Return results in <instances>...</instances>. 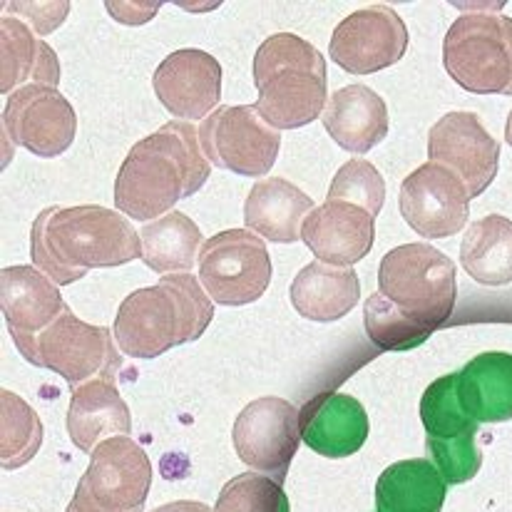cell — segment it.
<instances>
[{"instance_id":"obj_34","label":"cell","mask_w":512,"mask_h":512,"mask_svg":"<svg viewBox=\"0 0 512 512\" xmlns=\"http://www.w3.org/2000/svg\"><path fill=\"white\" fill-rule=\"evenodd\" d=\"M505 140H508V145L512 147V110H510V117H508V125H505Z\"/></svg>"},{"instance_id":"obj_30","label":"cell","mask_w":512,"mask_h":512,"mask_svg":"<svg viewBox=\"0 0 512 512\" xmlns=\"http://www.w3.org/2000/svg\"><path fill=\"white\" fill-rule=\"evenodd\" d=\"M0 406V463L5 470L23 468L43 445V423L23 398L10 391H3Z\"/></svg>"},{"instance_id":"obj_19","label":"cell","mask_w":512,"mask_h":512,"mask_svg":"<svg viewBox=\"0 0 512 512\" xmlns=\"http://www.w3.org/2000/svg\"><path fill=\"white\" fill-rule=\"evenodd\" d=\"M301 239L319 261L334 266L358 264L376 239V217L351 202H331L311 209Z\"/></svg>"},{"instance_id":"obj_9","label":"cell","mask_w":512,"mask_h":512,"mask_svg":"<svg viewBox=\"0 0 512 512\" xmlns=\"http://www.w3.org/2000/svg\"><path fill=\"white\" fill-rule=\"evenodd\" d=\"M117 341L107 326H90L65 309L43 334L35 339L33 366L63 376L70 386H83L95 378L115 381L122 361L117 356Z\"/></svg>"},{"instance_id":"obj_31","label":"cell","mask_w":512,"mask_h":512,"mask_svg":"<svg viewBox=\"0 0 512 512\" xmlns=\"http://www.w3.org/2000/svg\"><path fill=\"white\" fill-rule=\"evenodd\" d=\"M214 512H291V508L279 480L242 473L224 485Z\"/></svg>"},{"instance_id":"obj_24","label":"cell","mask_w":512,"mask_h":512,"mask_svg":"<svg viewBox=\"0 0 512 512\" xmlns=\"http://www.w3.org/2000/svg\"><path fill=\"white\" fill-rule=\"evenodd\" d=\"M289 296L296 314L309 321L329 324L356 309L361 299V279L351 266L311 261L294 276Z\"/></svg>"},{"instance_id":"obj_29","label":"cell","mask_w":512,"mask_h":512,"mask_svg":"<svg viewBox=\"0 0 512 512\" xmlns=\"http://www.w3.org/2000/svg\"><path fill=\"white\" fill-rule=\"evenodd\" d=\"M140 237L142 261L155 274H189V269L199 261L197 252L202 247V232L187 214H165L145 224Z\"/></svg>"},{"instance_id":"obj_5","label":"cell","mask_w":512,"mask_h":512,"mask_svg":"<svg viewBox=\"0 0 512 512\" xmlns=\"http://www.w3.org/2000/svg\"><path fill=\"white\" fill-rule=\"evenodd\" d=\"M256 110L274 130H296L324 115L326 60L309 40L276 33L254 55Z\"/></svg>"},{"instance_id":"obj_28","label":"cell","mask_w":512,"mask_h":512,"mask_svg":"<svg viewBox=\"0 0 512 512\" xmlns=\"http://www.w3.org/2000/svg\"><path fill=\"white\" fill-rule=\"evenodd\" d=\"M460 264L483 286L512 281V222L500 214L478 219L460 244Z\"/></svg>"},{"instance_id":"obj_22","label":"cell","mask_w":512,"mask_h":512,"mask_svg":"<svg viewBox=\"0 0 512 512\" xmlns=\"http://www.w3.org/2000/svg\"><path fill=\"white\" fill-rule=\"evenodd\" d=\"M314 209V199L296 184L281 177L259 179L244 202V222L249 232L276 244L301 239L306 217Z\"/></svg>"},{"instance_id":"obj_16","label":"cell","mask_w":512,"mask_h":512,"mask_svg":"<svg viewBox=\"0 0 512 512\" xmlns=\"http://www.w3.org/2000/svg\"><path fill=\"white\" fill-rule=\"evenodd\" d=\"M428 157L458 174L475 199L498 177L500 142L473 112H448L430 127Z\"/></svg>"},{"instance_id":"obj_26","label":"cell","mask_w":512,"mask_h":512,"mask_svg":"<svg viewBox=\"0 0 512 512\" xmlns=\"http://www.w3.org/2000/svg\"><path fill=\"white\" fill-rule=\"evenodd\" d=\"M0 53H3V83L0 92L13 95L25 85L60 83V63L45 40L35 38L18 18L3 15L0 20Z\"/></svg>"},{"instance_id":"obj_20","label":"cell","mask_w":512,"mask_h":512,"mask_svg":"<svg viewBox=\"0 0 512 512\" xmlns=\"http://www.w3.org/2000/svg\"><path fill=\"white\" fill-rule=\"evenodd\" d=\"M301 440L324 458H348L368 438V416L346 393H321L299 411Z\"/></svg>"},{"instance_id":"obj_11","label":"cell","mask_w":512,"mask_h":512,"mask_svg":"<svg viewBox=\"0 0 512 512\" xmlns=\"http://www.w3.org/2000/svg\"><path fill=\"white\" fill-rule=\"evenodd\" d=\"M199 142L214 167L239 177H266L281 150L279 130L261 117L256 105L217 107L199 125Z\"/></svg>"},{"instance_id":"obj_18","label":"cell","mask_w":512,"mask_h":512,"mask_svg":"<svg viewBox=\"0 0 512 512\" xmlns=\"http://www.w3.org/2000/svg\"><path fill=\"white\" fill-rule=\"evenodd\" d=\"M0 304L10 336L25 358L33 356L35 339L68 309L60 286L38 266H5L0 274Z\"/></svg>"},{"instance_id":"obj_17","label":"cell","mask_w":512,"mask_h":512,"mask_svg":"<svg viewBox=\"0 0 512 512\" xmlns=\"http://www.w3.org/2000/svg\"><path fill=\"white\" fill-rule=\"evenodd\" d=\"M152 87L170 115L204 122L222 100V65L204 50H177L157 65Z\"/></svg>"},{"instance_id":"obj_23","label":"cell","mask_w":512,"mask_h":512,"mask_svg":"<svg viewBox=\"0 0 512 512\" xmlns=\"http://www.w3.org/2000/svg\"><path fill=\"white\" fill-rule=\"evenodd\" d=\"M460 408L478 423H505L512 418V356L488 351L455 373Z\"/></svg>"},{"instance_id":"obj_4","label":"cell","mask_w":512,"mask_h":512,"mask_svg":"<svg viewBox=\"0 0 512 512\" xmlns=\"http://www.w3.org/2000/svg\"><path fill=\"white\" fill-rule=\"evenodd\" d=\"M214 301L192 274H167L157 286L127 296L115 316L117 346L127 358H157L174 346L202 339Z\"/></svg>"},{"instance_id":"obj_25","label":"cell","mask_w":512,"mask_h":512,"mask_svg":"<svg viewBox=\"0 0 512 512\" xmlns=\"http://www.w3.org/2000/svg\"><path fill=\"white\" fill-rule=\"evenodd\" d=\"M70 440L83 453H92L102 440L132 433V416L115 381L95 378L73 388L68 411Z\"/></svg>"},{"instance_id":"obj_2","label":"cell","mask_w":512,"mask_h":512,"mask_svg":"<svg viewBox=\"0 0 512 512\" xmlns=\"http://www.w3.org/2000/svg\"><path fill=\"white\" fill-rule=\"evenodd\" d=\"M30 259L55 284L68 286L92 269L142 259V237L130 219L107 207H48L30 229Z\"/></svg>"},{"instance_id":"obj_3","label":"cell","mask_w":512,"mask_h":512,"mask_svg":"<svg viewBox=\"0 0 512 512\" xmlns=\"http://www.w3.org/2000/svg\"><path fill=\"white\" fill-rule=\"evenodd\" d=\"M212 174L192 122L172 120L137 142L115 179L117 212L137 222H150L172 212L192 197Z\"/></svg>"},{"instance_id":"obj_6","label":"cell","mask_w":512,"mask_h":512,"mask_svg":"<svg viewBox=\"0 0 512 512\" xmlns=\"http://www.w3.org/2000/svg\"><path fill=\"white\" fill-rule=\"evenodd\" d=\"M450 78L473 95H512V18L465 13L443 40Z\"/></svg>"},{"instance_id":"obj_21","label":"cell","mask_w":512,"mask_h":512,"mask_svg":"<svg viewBox=\"0 0 512 512\" xmlns=\"http://www.w3.org/2000/svg\"><path fill=\"white\" fill-rule=\"evenodd\" d=\"M321 122L341 150L366 155L386 140L388 107L371 87L346 85L329 97Z\"/></svg>"},{"instance_id":"obj_14","label":"cell","mask_w":512,"mask_h":512,"mask_svg":"<svg viewBox=\"0 0 512 512\" xmlns=\"http://www.w3.org/2000/svg\"><path fill=\"white\" fill-rule=\"evenodd\" d=\"M408 50V28L388 5H371L336 25L329 53L351 75H373L396 65Z\"/></svg>"},{"instance_id":"obj_33","label":"cell","mask_w":512,"mask_h":512,"mask_svg":"<svg viewBox=\"0 0 512 512\" xmlns=\"http://www.w3.org/2000/svg\"><path fill=\"white\" fill-rule=\"evenodd\" d=\"M152 512H214L209 505L197 503V500H177V503H167L155 508Z\"/></svg>"},{"instance_id":"obj_13","label":"cell","mask_w":512,"mask_h":512,"mask_svg":"<svg viewBox=\"0 0 512 512\" xmlns=\"http://www.w3.org/2000/svg\"><path fill=\"white\" fill-rule=\"evenodd\" d=\"M232 440L244 465L281 480L301 443L299 411L284 398H256L234 421Z\"/></svg>"},{"instance_id":"obj_10","label":"cell","mask_w":512,"mask_h":512,"mask_svg":"<svg viewBox=\"0 0 512 512\" xmlns=\"http://www.w3.org/2000/svg\"><path fill=\"white\" fill-rule=\"evenodd\" d=\"M421 423L426 428L430 463L448 485L468 483L483 465L478 448V421L460 408L455 373L438 378L421 398Z\"/></svg>"},{"instance_id":"obj_7","label":"cell","mask_w":512,"mask_h":512,"mask_svg":"<svg viewBox=\"0 0 512 512\" xmlns=\"http://www.w3.org/2000/svg\"><path fill=\"white\" fill-rule=\"evenodd\" d=\"M152 463L130 435H115L90 453V465L65 512H142Z\"/></svg>"},{"instance_id":"obj_1","label":"cell","mask_w":512,"mask_h":512,"mask_svg":"<svg viewBox=\"0 0 512 512\" xmlns=\"http://www.w3.org/2000/svg\"><path fill=\"white\" fill-rule=\"evenodd\" d=\"M458 299L455 264L430 244H401L378 266V291L363 306V326L381 351H411L450 319Z\"/></svg>"},{"instance_id":"obj_8","label":"cell","mask_w":512,"mask_h":512,"mask_svg":"<svg viewBox=\"0 0 512 512\" xmlns=\"http://www.w3.org/2000/svg\"><path fill=\"white\" fill-rule=\"evenodd\" d=\"M197 271L209 299L222 306H244L259 301L269 289L271 259L259 234L227 229L202 244Z\"/></svg>"},{"instance_id":"obj_12","label":"cell","mask_w":512,"mask_h":512,"mask_svg":"<svg viewBox=\"0 0 512 512\" xmlns=\"http://www.w3.org/2000/svg\"><path fill=\"white\" fill-rule=\"evenodd\" d=\"M3 135L35 157H60L78 135V115L58 87L25 85L8 95Z\"/></svg>"},{"instance_id":"obj_15","label":"cell","mask_w":512,"mask_h":512,"mask_svg":"<svg viewBox=\"0 0 512 512\" xmlns=\"http://www.w3.org/2000/svg\"><path fill=\"white\" fill-rule=\"evenodd\" d=\"M398 207L418 237L448 239L468 222L470 194L458 174L426 162L403 179Z\"/></svg>"},{"instance_id":"obj_27","label":"cell","mask_w":512,"mask_h":512,"mask_svg":"<svg viewBox=\"0 0 512 512\" xmlns=\"http://www.w3.org/2000/svg\"><path fill=\"white\" fill-rule=\"evenodd\" d=\"M448 483L428 458L393 463L376 480V512H440Z\"/></svg>"},{"instance_id":"obj_32","label":"cell","mask_w":512,"mask_h":512,"mask_svg":"<svg viewBox=\"0 0 512 512\" xmlns=\"http://www.w3.org/2000/svg\"><path fill=\"white\" fill-rule=\"evenodd\" d=\"M331 202H351L378 217L386 202V182L381 172L366 160H348L336 172L334 182L329 187Z\"/></svg>"}]
</instances>
